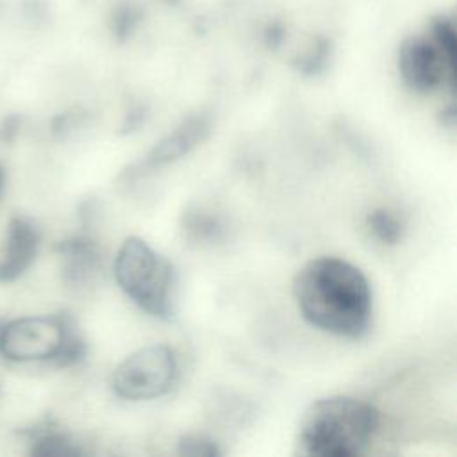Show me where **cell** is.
Here are the masks:
<instances>
[{"label":"cell","mask_w":457,"mask_h":457,"mask_svg":"<svg viewBox=\"0 0 457 457\" xmlns=\"http://www.w3.org/2000/svg\"><path fill=\"white\" fill-rule=\"evenodd\" d=\"M2 352L16 361L75 362L84 353V343L62 316H36L18 320L0 330Z\"/></svg>","instance_id":"277c9868"},{"label":"cell","mask_w":457,"mask_h":457,"mask_svg":"<svg viewBox=\"0 0 457 457\" xmlns=\"http://www.w3.org/2000/svg\"><path fill=\"white\" fill-rule=\"evenodd\" d=\"M293 295L302 316L325 332L361 337L368 330L370 282L359 268L343 259L316 257L305 262L295 275Z\"/></svg>","instance_id":"6da1fadb"},{"label":"cell","mask_w":457,"mask_h":457,"mask_svg":"<svg viewBox=\"0 0 457 457\" xmlns=\"http://www.w3.org/2000/svg\"><path fill=\"white\" fill-rule=\"evenodd\" d=\"M114 277L121 291L155 318L173 312V266L145 239L127 237L114 259Z\"/></svg>","instance_id":"3957f363"},{"label":"cell","mask_w":457,"mask_h":457,"mask_svg":"<svg viewBox=\"0 0 457 457\" xmlns=\"http://www.w3.org/2000/svg\"><path fill=\"white\" fill-rule=\"evenodd\" d=\"M39 246L37 228L25 221L14 220L0 250V280H12L20 277L34 261Z\"/></svg>","instance_id":"52a82bcc"},{"label":"cell","mask_w":457,"mask_h":457,"mask_svg":"<svg viewBox=\"0 0 457 457\" xmlns=\"http://www.w3.org/2000/svg\"><path fill=\"white\" fill-rule=\"evenodd\" d=\"M187 232L195 234L196 239H207L216 237V234L221 230V225L216 218L205 216L204 212H195L187 221Z\"/></svg>","instance_id":"7c38bea8"},{"label":"cell","mask_w":457,"mask_h":457,"mask_svg":"<svg viewBox=\"0 0 457 457\" xmlns=\"http://www.w3.org/2000/svg\"><path fill=\"white\" fill-rule=\"evenodd\" d=\"M378 428V411L359 398L328 396L312 402L296 432V453L311 457L359 455Z\"/></svg>","instance_id":"7a4b0ae2"},{"label":"cell","mask_w":457,"mask_h":457,"mask_svg":"<svg viewBox=\"0 0 457 457\" xmlns=\"http://www.w3.org/2000/svg\"><path fill=\"white\" fill-rule=\"evenodd\" d=\"M175 377V352L166 345H150L136 350L116 366L111 387L125 400H150L168 393Z\"/></svg>","instance_id":"5b68a950"},{"label":"cell","mask_w":457,"mask_h":457,"mask_svg":"<svg viewBox=\"0 0 457 457\" xmlns=\"http://www.w3.org/2000/svg\"><path fill=\"white\" fill-rule=\"evenodd\" d=\"M453 59L432 34L418 36L402 45L398 68L411 89L428 93L439 87L446 77L453 84Z\"/></svg>","instance_id":"8992f818"},{"label":"cell","mask_w":457,"mask_h":457,"mask_svg":"<svg viewBox=\"0 0 457 457\" xmlns=\"http://www.w3.org/2000/svg\"><path fill=\"white\" fill-rule=\"evenodd\" d=\"M209 129H211V121L207 116L204 114L189 116L148 152L145 159V166L154 168V166H162L180 159L209 134Z\"/></svg>","instance_id":"ba28073f"},{"label":"cell","mask_w":457,"mask_h":457,"mask_svg":"<svg viewBox=\"0 0 457 457\" xmlns=\"http://www.w3.org/2000/svg\"><path fill=\"white\" fill-rule=\"evenodd\" d=\"M66 257L70 261L68 273L73 280H82L87 273H91L96 266V252L91 243L79 239L71 241L66 250Z\"/></svg>","instance_id":"30bf717a"},{"label":"cell","mask_w":457,"mask_h":457,"mask_svg":"<svg viewBox=\"0 0 457 457\" xmlns=\"http://www.w3.org/2000/svg\"><path fill=\"white\" fill-rule=\"evenodd\" d=\"M179 453L180 455H191V457H214L220 453L214 441H211L205 436H184L179 441Z\"/></svg>","instance_id":"8fae6325"},{"label":"cell","mask_w":457,"mask_h":457,"mask_svg":"<svg viewBox=\"0 0 457 457\" xmlns=\"http://www.w3.org/2000/svg\"><path fill=\"white\" fill-rule=\"evenodd\" d=\"M368 225L371 232L386 245H395L403 234V225L400 218L384 207H378L368 214Z\"/></svg>","instance_id":"9c48e42d"},{"label":"cell","mask_w":457,"mask_h":457,"mask_svg":"<svg viewBox=\"0 0 457 457\" xmlns=\"http://www.w3.org/2000/svg\"><path fill=\"white\" fill-rule=\"evenodd\" d=\"M0 187H2V171H0Z\"/></svg>","instance_id":"4fadbf2b"}]
</instances>
